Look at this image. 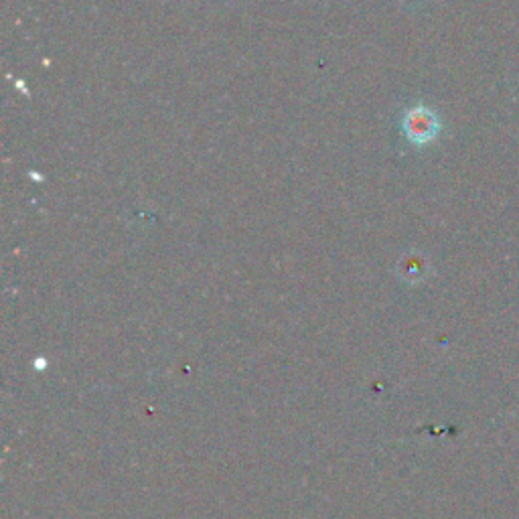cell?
<instances>
[{
  "mask_svg": "<svg viewBox=\"0 0 519 519\" xmlns=\"http://www.w3.org/2000/svg\"><path fill=\"white\" fill-rule=\"evenodd\" d=\"M410 126H412V128L416 126V130H412V134L418 136L420 140H428V138L434 134V130H436L434 118H432L428 112H424V110H420V112H416V114L412 116Z\"/></svg>",
  "mask_w": 519,
  "mask_h": 519,
  "instance_id": "6da1fadb",
  "label": "cell"
}]
</instances>
